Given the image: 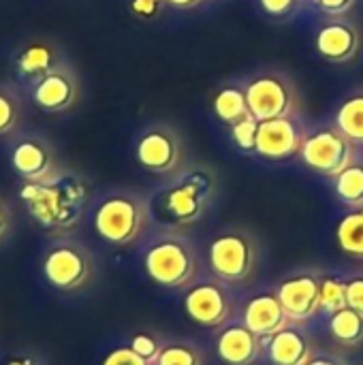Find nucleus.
<instances>
[{
    "label": "nucleus",
    "instance_id": "a211bd4d",
    "mask_svg": "<svg viewBox=\"0 0 363 365\" xmlns=\"http://www.w3.org/2000/svg\"><path fill=\"white\" fill-rule=\"evenodd\" d=\"M242 323L263 340H270L274 334L291 325L276 293H259L250 297L244 306Z\"/></svg>",
    "mask_w": 363,
    "mask_h": 365
},
{
    "label": "nucleus",
    "instance_id": "bb28decb",
    "mask_svg": "<svg viewBox=\"0 0 363 365\" xmlns=\"http://www.w3.org/2000/svg\"><path fill=\"white\" fill-rule=\"evenodd\" d=\"M156 365H203V353L193 342H169Z\"/></svg>",
    "mask_w": 363,
    "mask_h": 365
},
{
    "label": "nucleus",
    "instance_id": "c9c22d12",
    "mask_svg": "<svg viewBox=\"0 0 363 365\" xmlns=\"http://www.w3.org/2000/svg\"><path fill=\"white\" fill-rule=\"evenodd\" d=\"M6 365H41V361L30 353H17L6 361Z\"/></svg>",
    "mask_w": 363,
    "mask_h": 365
},
{
    "label": "nucleus",
    "instance_id": "1a4fd4ad",
    "mask_svg": "<svg viewBox=\"0 0 363 365\" xmlns=\"http://www.w3.org/2000/svg\"><path fill=\"white\" fill-rule=\"evenodd\" d=\"M9 160L21 182H49L64 171L51 141L36 133L15 135L9 148Z\"/></svg>",
    "mask_w": 363,
    "mask_h": 365
},
{
    "label": "nucleus",
    "instance_id": "423d86ee",
    "mask_svg": "<svg viewBox=\"0 0 363 365\" xmlns=\"http://www.w3.org/2000/svg\"><path fill=\"white\" fill-rule=\"evenodd\" d=\"M257 237L242 227L223 229L208 244V267L214 278L227 282L229 287L250 280L257 269Z\"/></svg>",
    "mask_w": 363,
    "mask_h": 365
},
{
    "label": "nucleus",
    "instance_id": "4c0bfd02",
    "mask_svg": "<svg viewBox=\"0 0 363 365\" xmlns=\"http://www.w3.org/2000/svg\"><path fill=\"white\" fill-rule=\"evenodd\" d=\"M167 4H171V6H175V9H195V6H199L203 0H165Z\"/></svg>",
    "mask_w": 363,
    "mask_h": 365
},
{
    "label": "nucleus",
    "instance_id": "39448f33",
    "mask_svg": "<svg viewBox=\"0 0 363 365\" xmlns=\"http://www.w3.org/2000/svg\"><path fill=\"white\" fill-rule=\"evenodd\" d=\"M41 276L60 293H77L94 282L96 259L83 242L60 235L41 255Z\"/></svg>",
    "mask_w": 363,
    "mask_h": 365
},
{
    "label": "nucleus",
    "instance_id": "f257e3e1",
    "mask_svg": "<svg viewBox=\"0 0 363 365\" xmlns=\"http://www.w3.org/2000/svg\"><path fill=\"white\" fill-rule=\"evenodd\" d=\"M218 188L214 169L205 165L182 167L150 199L152 220L165 229L182 231L199 222Z\"/></svg>",
    "mask_w": 363,
    "mask_h": 365
},
{
    "label": "nucleus",
    "instance_id": "6ab92c4d",
    "mask_svg": "<svg viewBox=\"0 0 363 365\" xmlns=\"http://www.w3.org/2000/svg\"><path fill=\"white\" fill-rule=\"evenodd\" d=\"M62 62H64V58H62L58 45H53L51 41H43V38H32V41L24 43L15 51V58H13L17 75L21 79H26L28 83L41 79L43 75H47Z\"/></svg>",
    "mask_w": 363,
    "mask_h": 365
},
{
    "label": "nucleus",
    "instance_id": "f704fd0d",
    "mask_svg": "<svg viewBox=\"0 0 363 365\" xmlns=\"http://www.w3.org/2000/svg\"><path fill=\"white\" fill-rule=\"evenodd\" d=\"M13 233V212L9 203L0 197V244Z\"/></svg>",
    "mask_w": 363,
    "mask_h": 365
},
{
    "label": "nucleus",
    "instance_id": "b1692460",
    "mask_svg": "<svg viewBox=\"0 0 363 365\" xmlns=\"http://www.w3.org/2000/svg\"><path fill=\"white\" fill-rule=\"evenodd\" d=\"M24 120V98L13 83L0 81V137H15Z\"/></svg>",
    "mask_w": 363,
    "mask_h": 365
},
{
    "label": "nucleus",
    "instance_id": "e433bc0d",
    "mask_svg": "<svg viewBox=\"0 0 363 365\" xmlns=\"http://www.w3.org/2000/svg\"><path fill=\"white\" fill-rule=\"evenodd\" d=\"M308 365H347L342 359H338V357H334V355H315V359L310 361Z\"/></svg>",
    "mask_w": 363,
    "mask_h": 365
},
{
    "label": "nucleus",
    "instance_id": "20e7f679",
    "mask_svg": "<svg viewBox=\"0 0 363 365\" xmlns=\"http://www.w3.org/2000/svg\"><path fill=\"white\" fill-rule=\"evenodd\" d=\"M143 272L163 289H188L199 274V255L188 235L175 229L156 233L143 248Z\"/></svg>",
    "mask_w": 363,
    "mask_h": 365
},
{
    "label": "nucleus",
    "instance_id": "4be33fe9",
    "mask_svg": "<svg viewBox=\"0 0 363 365\" xmlns=\"http://www.w3.org/2000/svg\"><path fill=\"white\" fill-rule=\"evenodd\" d=\"M336 244L340 252L363 261V207L344 214L336 227Z\"/></svg>",
    "mask_w": 363,
    "mask_h": 365
},
{
    "label": "nucleus",
    "instance_id": "f8f14e48",
    "mask_svg": "<svg viewBox=\"0 0 363 365\" xmlns=\"http://www.w3.org/2000/svg\"><path fill=\"white\" fill-rule=\"evenodd\" d=\"M321 272H297L282 278L276 287V295L295 325H306L321 310V293H319Z\"/></svg>",
    "mask_w": 363,
    "mask_h": 365
},
{
    "label": "nucleus",
    "instance_id": "0eeeda50",
    "mask_svg": "<svg viewBox=\"0 0 363 365\" xmlns=\"http://www.w3.org/2000/svg\"><path fill=\"white\" fill-rule=\"evenodd\" d=\"M250 115L259 122L300 115V94L289 75L280 71H265L255 75L244 86Z\"/></svg>",
    "mask_w": 363,
    "mask_h": 365
},
{
    "label": "nucleus",
    "instance_id": "393cba45",
    "mask_svg": "<svg viewBox=\"0 0 363 365\" xmlns=\"http://www.w3.org/2000/svg\"><path fill=\"white\" fill-rule=\"evenodd\" d=\"M336 128L355 145H363V92H355L342 101L336 111Z\"/></svg>",
    "mask_w": 363,
    "mask_h": 365
},
{
    "label": "nucleus",
    "instance_id": "58836bf2",
    "mask_svg": "<svg viewBox=\"0 0 363 365\" xmlns=\"http://www.w3.org/2000/svg\"><path fill=\"white\" fill-rule=\"evenodd\" d=\"M300 2H308V0H300ZM312 2H315V0H312Z\"/></svg>",
    "mask_w": 363,
    "mask_h": 365
},
{
    "label": "nucleus",
    "instance_id": "cd10ccee",
    "mask_svg": "<svg viewBox=\"0 0 363 365\" xmlns=\"http://www.w3.org/2000/svg\"><path fill=\"white\" fill-rule=\"evenodd\" d=\"M257 133H259V120L255 115H248L231 126V137L235 145L246 154H257Z\"/></svg>",
    "mask_w": 363,
    "mask_h": 365
},
{
    "label": "nucleus",
    "instance_id": "7ed1b4c3",
    "mask_svg": "<svg viewBox=\"0 0 363 365\" xmlns=\"http://www.w3.org/2000/svg\"><path fill=\"white\" fill-rule=\"evenodd\" d=\"M152 222L150 199L135 190H113L101 197L92 210L94 233L113 248L139 242Z\"/></svg>",
    "mask_w": 363,
    "mask_h": 365
},
{
    "label": "nucleus",
    "instance_id": "72a5a7b5",
    "mask_svg": "<svg viewBox=\"0 0 363 365\" xmlns=\"http://www.w3.org/2000/svg\"><path fill=\"white\" fill-rule=\"evenodd\" d=\"M315 2L321 11H325L329 15H344L347 11L353 9V4L357 0H315Z\"/></svg>",
    "mask_w": 363,
    "mask_h": 365
},
{
    "label": "nucleus",
    "instance_id": "9b49d317",
    "mask_svg": "<svg viewBox=\"0 0 363 365\" xmlns=\"http://www.w3.org/2000/svg\"><path fill=\"white\" fill-rule=\"evenodd\" d=\"M355 143L334 128H321L317 133H310L302 145V160L306 167H310L315 173L325 178H338L355 158Z\"/></svg>",
    "mask_w": 363,
    "mask_h": 365
},
{
    "label": "nucleus",
    "instance_id": "f3484780",
    "mask_svg": "<svg viewBox=\"0 0 363 365\" xmlns=\"http://www.w3.org/2000/svg\"><path fill=\"white\" fill-rule=\"evenodd\" d=\"M265 355L274 365H308L315 359L317 351L304 325L291 323L265 340Z\"/></svg>",
    "mask_w": 363,
    "mask_h": 365
},
{
    "label": "nucleus",
    "instance_id": "2eb2a0df",
    "mask_svg": "<svg viewBox=\"0 0 363 365\" xmlns=\"http://www.w3.org/2000/svg\"><path fill=\"white\" fill-rule=\"evenodd\" d=\"M315 47L321 58L334 64L351 62L362 47V34L357 26L340 15H334L315 34Z\"/></svg>",
    "mask_w": 363,
    "mask_h": 365
},
{
    "label": "nucleus",
    "instance_id": "c85d7f7f",
    "mask_svg": "<svg viewBox=\"0 0 363 365\" xmlns=\"http://www.w3.org/2000/svg\"><path fill=\"white\" fill-rule=\"evenodd\" d=\"M128 346H131L137 355H141L145 361H150V364L156 365L158 357H160V353H163V349H165V342H160L154 334H145V331H141V334H135V336L131 338Z\"/></svg>",
    "mask_w": 363,
    "mask_h": 365
},
{
    "label": "nucleus",
    "instance_id": "aec40b11",
    "mask_svg": "<svg viewBox=\"0 0 363 365\" xmlns=\"http://www.w3.org/2000/svg\"><path fill=\"white\" fill-rule=\"evenodd\" d=\"M327 329L332 338L344 349H355L363 344V314L349 306L329 314Z\"/></svg>",
    "mask_w": 363,
    "mask_h": 365
},
{
    "label": "nucleus",
    "instance_id": "f03ea898",
    "mask_svg": "<svg viewBox=\"0 0 363 365\" xmlns=\"http://www.w3.org/2000/svg\"><path fill=\"white\" fill-rule=\"evenodd\" d=\"M19 199L39 227L53 233H68L83 218L90 188L81 175L64 169L49 182H24Z\"/></svg>",
    "mask_w": 363,
    "mask_h": 365
},
{
    "label": "nucleus",
    "instance_id": "5701e85b",
    "mask_svg": "<svg viewBox=\"0 0 363 365\" xmlns=\"http://www.w3.org/2000/svg\"><path fill=\"white\" fill-rule=\"evenodd\" d=\"M334 190L338 201L349 210L363 207V158H355L338 178H334Z\"/></svg>",
    "mask_w": 363,
    "mask_h": 365
},
{
    "label": "nucleus",
    "instance_id": "9d476101",
    "mask_svg": "<svg viewBox=\"0 0 363 365\" xmlns=\"http://www.w3.org/2000/svg\"><path fill=\"white\" fill-rule=\"evenodd\" d=\"M135 158L141 169L154 175H173L184 167V141L167 124L145 128L135 143Z\"/></svg>",
    "mask_w": 363,
    "mask_h": 365
},
{
    "label": "nucleus",
    "instance_id": "412c9836",
    "mask_svg": "<svg viewBox=\"0 0 363 365\" xmlns=\"http://www.w3.org/2000/svg\"><path fill=\"white\" fill-rule=\"evenodd\" d=\"M212 107H214V113L218 115V120H223L229 126H233L235 122L250 115L244 86H225V88H220L216 92V96H214Z\"/></svg>",
    "mask_w": 363,
    "mask_h": 365
},
{
    "label": "nucleus",
    "instance_id": "c756f323",
    "mask_svg": "<svg viewBox=\"0 0 363 365\" xmlns=\"http://www.w3.org/2000/svg\"><path fill=\"white\" fill-rule=\"evenodd\" d=\"M101 365H154L145 361L141 355H137L131 346H118L109 351Z\"/></svg>",
    "mask_w": 363,
    "mask_h": 365
},
{
    "label": "nucleus",
    "instance_id": "6e6552de",
    "mask_svg": "<svg viewBox=\"0 0 363 365\" xmlns=\"http://www.w3.org/2000/svg\"><path fill=\"white\" fill-rule=\"evenodd\" d=\"M184 312L201 327H225L233 319V293L227 282L218 278H205L193 282L182 299Z\"/></svg>",
    "mask_w": 363,
    "mask_h": 365
},
{
    "label": "nucleus",
    "instance_id": "4468645a",
    "mask_svg": "<svg viewBox=\"0 0 363 365\" xmlns=\"http://www.w3.org/2000/svg\"><path fill=\"white\" fill-rule=\"evenodd\" d=\"M308 133L300 115L274 118L259 122L257 133V154L270 160H287L300 156Z\"/></svg>",
    "mask_w": 363,
    "mask_h": 365
},
{
    "label": "nucleus",
    "instance_id": "dca6fc26",
    "mask_svg": "<svg viewBox=\"0 0 363 365\" xmlns=\"http://www.w3.org/2000/svg\"><path fill=\"white\" fill-rule=\"evenodd\" d=\"M265 353V340L244 323L225 325L216 338V355L225 365H255Z\"/></svg>",
    "mask_w": 363,
    "mask_h": 365
},
{
    "label": "nucleus",
    "instance_id": "a878e982",
    "mask_svg": "<svg viewBox=\"0 0 363 365\" xmlns=\"http://www.w3.org/2000/svg\"><path fill=\"white\" fill-rule=\"evenodd\" d=\"M321 293V310L327 314H334L342 308H347V280L334 274H321L319 282Z\"/></svg>",
    "mask_w": 363,
    "mask_h": 365
},
{
    "label": "nucleus",
    "instance_id": "473e14b6",
    "mask_svg": "<svg viewBox=\"0 0 363 365\" xmlns=\"http://www.w3.org/2000/svg\"><path fill=\"white\" fill-rule=\"evenodd\" d=\"M259 2H261L265 13H270L274 17H285V15L295 11L300 0H259Z\"/></svg>",
    "mask_w": 363,
    "mask_h": 365
},
{
    "label": "nucleus",
    "instance_id": "2f4dec72",
    "mask_svg": "<svg viewBox=\"0 0 363 365\" xmlns=\"http://www.w3.org/2000/svg\"><path fill=\"white\" fill-rule=\"evenodd\" d=\"M163 4H165V0H131V11L137 17L150 19L160 13Z\"/></svg>",
    "mask_w": 363,
    "mask_h": 365
},
{
    "label": "nucleus",
    "instance_id": "ddd939ff",
    "mask_svg": "<svg viewBox=\"0 0 363 365\" xmlns=\"http://www.w3.org/2000/svg\"><path fill=\"white\" fill-rule=\"evenodd\" d=\"M30 98L45 113H64L79 98V77L71 64L62 62L30 83Z\"/></svg>",
    "mask_w": 363,
    "mask_h": 365
},
{
    "label": "nucleus",
    "instance_id": "7c9ffc66",
    "mask_svg": "<svg viewBox=\"0 0 363 365\" xmlns=\"http://www.w3.org/2000/svg\"><path fill=\"white\" fill-rule=\"evenodd\" d=\"M347 280V306L363 314V272L353 274Z\"/></svg>",
    "mask_w": 363,
    "mask_h": 365
}]
</instances>
